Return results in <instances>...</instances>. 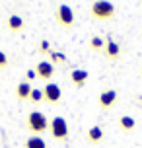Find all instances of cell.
<instances>
[{
  "mask_svg": "<svg viewBox=\"0 0 142 148\" xmlns=\"http://www.w3.org/2000/svg\"><path fill=\"white\" fill-rule=\"evenodd\" d=\"M115 12H117V8L109 0H94L91 6H90V16L94 20H99V22L113 20L115 18Z\"/></svg>",
  "mask_w": 142,
  "mask_h": 148,
  "instance_id": "cell-1",
  "label": "cell"
},
{
  "mask_svg": "<svg viewBox=\"0 0 142 148\" xmlns=\"http://www.w3.org/2000/svg\"><path fill=\"white\" fill-rule=\"evenodd\" d=\"M49 123L51 121H47L43 111H29V115H27V129L37 136L49 129Z\"/></svg>",
  "mask_w": 142,
  "mask_h": 148,
  "instance_id": "cell-2",
  "label": "cell"
},
{
  "mask_svg": "<svg viewBox=\"0 0 142 148\" xmlns=\"http://www.w3.org/2000/svg\"><path fill=\"white\" fill-rule=\"evenodd\" d=\"M49 131H51V136L55 140H66L68 138V123L64 117H57L51 119V123H49Z\"/></svg>",
  "mask_w": 142,
  "mask_h": 148,
  "instance_id": "cell-3",
  "label": "cell"
},
{
  "mask_svg": "<svg viewBox=\"0 0 142 148\" xmlns=\"http://www.w3.org/2000/svg\"><path fill=\"white\" fill-rule=\"evenodd\" d=\"M57 23L60 27H64V29L74 25V12H72V8L68 4H60L57 8Z\"/></svg>",
  "mask_w": 142,
  "mask_h": 148,
  "instance_id": "cell-4",
  "label": "cell"
},
{
  "mask_svg": "<svg viewBox=\"0 0 142 148\" xmlns=\"http://www.w3.org/2000/svg\"><path fill=\"white\" fill-rule=\"evenodd\" d=\"M60 97H62V90H60L59 84H55V82H47V86L43 88V101L47 103H59Z\"/></svg>",
  "mask_w": 142,
  "mask_h": 148,
  "instance_id": "cell-5",
  "label": "cell"
},
{
  "mask_svg": "<svg viewBox=\"0 0 142 148\" xmlns=\"http://www.w3.org/2000/svg\"><path fill=\"white\" fill-rule=\"evenodd\" d=\"M35 72L41 80H51L53 76H55V62L51 60H41L37 62V66H35Z\"/></svg>",
  "mask_w": 142,
  "mask_h": 148,
  "instance_id": "cell-6",
  "label": "cell"
},
{
  "mask_svg": "<svg viewBox=\"0 0 142 148\" xmlns=\"http://www.w3.org/2000/svg\"><path fill=\"white\" fill-rule=\"evenodd\" d=\"M117 97H119L117 90H103V92L99 94V107H101V109L113 107L115 101H117Z\"/></svg>",
  "mask_w": 142,
  "mask_h": 148,
  "instance_id": "cell-7",
  "label": "cell"
},
{
  "mask_svg": "<svg viewBox=\"0 0 142 148\" xmlns=\"http://www.w3.org/2000/svg\"><path fill=\"white\" fill-rule=\"evenodd\" d=\"M88 78H90V72L84 70V68H74V70L70 72V82H72L74 88H84L86 82H88Z\"/></svg>",
  "mask_w": 142,
  "mask_h": 148,
  "instance_id": "cell-8",
  "label": "cell"
},
{
  "mask_svg": "<svg viewBox=\"0 0 142 148\" xmlns=\"http://www.w3.org/2000/svg\"><path fill=\"white\" fill-rule=\"evenodd\" d=\"M103 53H105V57L109 60H115V59H119V55H121V45L115 41V39H111V37H107L105 39V47H103Z\"/></svg>",
  "mask_w": 142,
  "mask_h": 148,
  "instance_id": "cell-9",
  "label": "cell"
},
{
  "mask_svg": "<svg viewBox=\"0 0 142 148\" xmlns=\"http://www.w3.org/2000/svg\"><path fill=\"white\" fill-rule=\"evenodd\" d=\"M31 84L29 82H20L18 84V88H16V97H18V101H27L31 96Z\"/></svg>",
  "mask_w": 142,
  "mask_h": 148,
  "instance_id": "cell-10",
  "label": "cell"
},
{
  "mask_svg": "<svg viewBox=\"0 0 142 148\" xmlns=\"http://www.w3.org/2000/svg\"><path fill=\"white\" fill-rule=\"evenodd\" d=\"M119 127L125 131V133H130V131H134L136 127V121L134 117H130V115H121L119 117Z\"/></svg>",
  "mask_w": 142,
  "mask_h": 148,
  "instance_id": "cell-11",
  "label": "cell"
},
{
  "mask_svg": "<svg viewBox=\"0 0 142 148\" xmlns=\"http://www.w3.org/2000/svg\"><path fill=\"white\" fill-rule=\"evenodd\" d=\"M101 140H103V129L101 127H91L90 131H88V142L99 144Z\"/></svg>",
  "mask_w": 142,
  "mask_h": 148,
  "instance_id": "cell-12",
  "label": "cell"
},
{
  "mask_svg": "<svg viewBox=\"0 0 142 148\" xmlns=\"http://www.w3.org/2000/svg\"><path fill=\"white\" fill-rule=\"evenodd\" d=\"M8 29L10 31H20L23 29V18L18 14H12L8 18Z\"/></svg>",
  "mask_w": 142,
  "mask_h": 148,
  "instance_id": "cell-13",
  "label": "cell"
},
{
  "mask_svg": "<svg viewBox=\"0 0 142 148\" xmlns=\"http://www.w3.org/2000/svg\"><path fill=\"white\" fill-rule=\"evenodd\" d=\"M25 148H47V142L43 140L41 136L33 134V136H29V138L25 140Z\"/></svg>",
  "mask_w": 142,
  "mask_h": 148,
  "instance_id": "cell-14",
  "label": "cell"
},
{
  "mask_svg": "<svg viewBox=\"0 0 142 148\" xmlns=\"http://www.w3.org/2000/svg\"><path fill=\"white\" fill-rule=\"evenodd\" d=\"M105 47V39H101V37H91L90 39V49L91 51H103Z\"/></svg>",
  "mask_w": 142,
  "mask_h": 148,
  "instance_id": "cell-15",
  "label": "cell"
},
{
  "mask_svg": "<svg viewBox=\"0 0 142 148\" xmlns=\"http://www.w3.org/2000/svg\"><path fill=\"white\" fill-rule=\"evenodd\" d=\"M31 103H39V101H43V90H39V88H33L31 90Z\"/></svg>",
  "mask_w": 142,
  "mask_h": 148,
  "instance_id": "cell-16",
  "label": "cell"
},
{
  "mask_svg": "<svg viewBox=\"0 0 142 148\" xmlns=\"http://www.w3.org/2000/svg\"><path fill=\"white\" fill-rule=\"evenodd\" d=\"M39 51L43 53V55H51V53H53V49H51V43L43 39V41L39 43Z\"/></svg>",
  "mask_w": 142,
  "mask_h": 148,
  "instance_id": "cell-17",
  "label": "cell"
},
{
  "mask_svg": "<svg viewBox=\"0 0 142 148\" xmlns=\"http://www.w3.org/2000/svg\"><path fill=\"white\" fill-rule=\"evenodd\" d=\"M8 64H10V60H8V55L0 51V68H6Z\"/></svg>",
  "mask_w": 142,
  "mask_h": 148,
  "instance_id": "cell-18",
  "label": "cell"
},
{
  "mask_svg": "<svg viewBox=\"0 0 142 148\" xmlns=\"http://www.w3.org/2000/svg\"><path fill=\"white\" fill-rule=\"evenodd\" d=\"M25 78H27V80H35V78H37V72H35V70H27V72H25Z\"/></svg>",
  "mask_w": 142,
  "mask_h": 148,
  "instance_id": "cell-19",
  "label": "cell"
},
{
  "mask_svg": "<svg viewBox=\"0 0 142 148\" xmlns=\"http://www.w3.org/2000/svg\"><path fill=\"white\" fill-rule=\"evenodd\" d=\"M51 57H53V60H66V57L60 55V53H51Z\"/></svg>",
  "mask_w": 142,
  "mask_h": 148,
  "instance_id": "cell-20",
  "label": "cell"
},
{
  "mask_svg": "<svg viewBox=\"0 0 142 148\" xmlns=\"http://www.w3.org/2000/svg\"><path fill=\"white\" fill-rule=\"evenodd\" d=\"M140 76H142V70H140Z\"/></svg>",
  "mask_w": 142,
  "mask_h": 148,
  "instance_id": "cell-21",
  "label": "cell"
}]
</instances>
